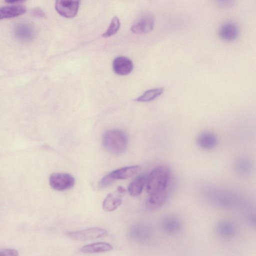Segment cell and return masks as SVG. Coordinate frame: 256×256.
<instances>
[{
    "instance_id": "cell-1",
    "label": "cell",
    "mask_w": 256,
    "mask_h": 256,
    "mask_svg": "<svg viewBox=\"0 0 256 256\" xmlns=\"http://www.w3.org/2000/svg\"><path fill=\"white\" fill-rule=\"evenodd\" d=\"M170 170L166 166L155 168L148 175L146 188L148 197L146 202L148 208L154 210L162 206L168 196Z\"/></svg>"
},
{
    "instance_id": "cell-2",
    "label": "cell",
    "mask_w": 256,
    "mask_h": 256,
    "mask_svg": "<svg viewBox=\"0 0 256 256\" xmlns=\"http://www.w3.org/2000/svg\"><path fill=\"white\" fill-rule=\"evenodd\" d=\"M102 143L108 152L120 154L126 150L128 143V137L126 133L121 130L111 129L103 134Z\"/></svg>"
},
{
    "instance_id": "cell-3",
    "label": "cell",
    "mask_w": 256,
    "mask_h": 256,
    "mask_svg": "<svg viewBox=\"0 0 256 256\" xmlns=\"http://www.w3.org/2000/svg\"><path fill=\"white\" fill-rule=\"evenodd\" d=\"M140 169V166H132L113 170L101 179L98 186L102 188L110 185L116 180H124L132 177L139 171Z\"/></svg>"
},
{
    "instance_id": "cell-4",
    "label": "cell",
    "mask_w": 256,
    "mask_h": 256,
    "mask_svg": "<svg viewBox=\"0 0 256 256\" xmlns=\"http://www.w3.org/2000/svg\"><path fill=\"white\" fill-rule=\"evenodd\" d=\"M74 178L66 173H54L49 178L50 186L58 191H64L72 188L74 184Z\"/></svg>"
},
{
    "instance_id": "cell-5",
    "label": "cell",
    "mask_w": 256,
    "mask_h": 256,
    "mask_svg": "<svg viewBox=\"0 0 256 256\" xmlns=\"http://www.w3.org/2000/svg\"><path fill=\"white\" fill-rule=\"evenodd\" d=\"M107 232L100 228H91L66 233L69 238L75 240H86L96 239L105 236Z\"/></svg>"
},
{
    "instance_id": "cell-6",
    "label": "cell",
    "mask_w": 256,
    "mask_h": 256,
    "mask_svg": "<svg viewBox=\"0 0 256 256\" xmlns=\"http://www.w3.org/2000/svg\"><path fill=\"white\" fill-rule=\"evenodd\" d=\"M80 2L79 0H58L56 2L55 8L60 16L71 18L76 15Z\"/></svg>"
},
{
    "instance_id": "cell-7",
    "label": "cell",
    "mask_w": 256,
    "mask_h": 256,
    "mask_svg": "<svg viewBox=\"0 0 256 256\" xmlns=\"http://www.w3.org/2000/svg\"><path fill=\"white\" fill-rule=\"evenodd\" d=\"M152 232L151 227L148 224H137L130 226L128 230V236L133 240L144 242L150 238Z\"/></svg>"
},
{
    "instance_id": "cell-8",
    "label": "cell",
    "mask_w": 256,
    "mask_h": 256,
    "mask_svg": "<svg viewBox=\"0 0 256 256\" xmlns=\"http://www.w3.org/2000/svg\"><path fill=\"white\" fill-rule=\"evenodd\" d=\"M218 32L219 36L222 40L232 41L238 37L239 28L235 22L226 21L220 25Z\"/></svg>"
},
{
    "instance_id": "cell-9",
    "label": "cell",
    "mask_w": 256,
    "mask_h": 256,
    "mask_svg": "<svg viewBox=\"0 0 256 256\" xmlns=\"http://www.w3.org/2000/svg\"><path fill=\"white\" fill-rule=\"evenodd\" d=\"M125 191L124 188L119 186L116 192L108 194L102 202L103 209L106 212L116 210L122 204V198Z\"/></svg>"
},
{
    "instance_id": "cell-10",
    "label": "cell",
    "mask_w": 256,
    "mask_h": 256,
    "mask_svg": "<svg viewBox=\"0 0 256 256\" xmlns=\"http://www.w3.org/2000/svg\"><path fill=\"white\" fill-rule=\"evenodd\" d=\"M112 68L114 72L118 75H128L132 71L134 64L129 58L124 56H120L114 60Z\"/></svg>"
},
{
    "instance_id": "cell-11",
    "label": "cell",
    "mask_w": 256,
    "mask_h": 256,
    "mask_svg": "<svg viewBox=\"0 0 256 256\" xmlns=\"http://www.w3.org/2000/svg\"><path fill=\"white\" fill-rule=\"evenodd\" d=\"M154 25V19L150 15H146L134 23L132 27V32L136 34H144L150 32Z\"/></svg>"
},
{
    "instance_id": "cell-12",
    "label": "cell",
    "mask_w": 256,
    "mask_h": 256,
    "mask_svg": "<svg viewBox=\"0 0 256 256\" xmlns=\"http://www.w3.org/2000/svg\"><path fill=\"white\" fill-rule=\"evenodd\" d=\"M15 36L18 40L28 42L33 39L35 30L32 25L26 22L17 24L14 30Z\"/></svg>"
},
{
    "instance_id": "cell-13",
    "label": "cell",
    "mask_w": 256,
    "mask_h": 256,
    "mask_svg": "<svg viewBox=\"0 0 256 256\" xmlns=\"http://www.w3.org/2000/svg\"><path fill=\"white\" fill-rule=\"evenodd\" d=\"M215 231L219 236L222 238H228L235 234L236 227L231 222L222 220L216 224Z\"/></svg>"
},
{
    "instance_id": "cell-14",
    "label": "cell",
    "mask_w": 256,
    "mask_h": 256,
    "mask_svg": "<svg viewBox=\"0 0 256 256\" xmlns=\"http://www.w3.org/2000/svg\"><path fill=\"white\" fill-rule=\"evenodd\" d=\"M218 142L216 135L210 132H204L198 137L197 142L199 146L204 150L214 148Z\"/></svg>"
},
{
    "instance_id": "cell-15",
    "label": "cell",
    "mask_w": 256,
    "mask_h": 256,
    "mask_svg": "<svg viewBox=\"0 0 256 256\" xmlns=\"http://www.w3.org/2000/svg\"><path fill=\"white\" fill-rule=\"evenodd\" d=\"M26 8L20 4H13L0 8V20L20 16L26 12Z\"/></svg>"
},
{
    "instance_id": "cell-16",
    "label": "cell",
    "mask_w": 256,
    "mask_h": 256,
    "mask_svg": "<svg viewBox=\"0 0 256 256\" xmlns=\"http://www.w3.org/2000/svg\"><path fill=\"white\" fill-rule=\"evenodd\" d=\"M148 175L141 174L136 177L128 186V192L132 196H139L146 185Z\"/></svg>"
},
{
    "instance_id": "cell-17",
    "label": "cell",
    "mask_w": 256,
    "mask_h": 256,
    "mask_svg": "<svg viewBox=\"0 0 256 256\" xmlns=\"http://www.w3.org/2000/svg\"><path fill=\"white\" fill-rule=\"evenodd\" d=\"M162 226L164 232L172 234L180 230L182 224L178 218L170 216L164 218L162 222Z\"/></svg>"
},
{
    "instance_id": "cell-18",
    "label": "cell",
    "mask_w": 256,
    "mask_h": 256,
    "mask_svg": "<svg viewBox=\"0 0 256 256\" xmlns=\"http://www.w3.org/2000/svg\"><path fill=\"white\" fill-rule=\"evenodd\" d=\"M112 246L108 243L98 242L82 246L80 251L85 254H94L111 250Z\"/></svg>"
},
{
    "instance_id": "cell-19",
    "label": "cell",
    "mask_w": 256,
    "mask_h": 256,
    "mask_svg": "<svg viewBox=\"0 0 256 256\" xmlns=\"http://www.w3.org/2000/svg\"><path fill=\"white\" fill-rule=\"evenodd\" d=\"M164 88H158L148 90L134 100L138 102H148L160 96L164 92Z\"/></svg>"
},
{
    "instance_id": "cell-20",
    "label": "cell",
    "mask_w": 256,
    "mask_h": 256,
    "mask_svg": "<svg viewBox=\"0 0 256 256\" xmlns=\"http://www.w3.org/2000/svg\"><path fill=\"white\" fill-rule=\"evenodd\" d=\"M120 21L117 16L112 18L106 30L102 34L104 38H108L115 34L120 28Z\"/></svg>"
},
{
    "instance_id": "cell-21",
    "label": "cell",
    "mask_w": 256,
    "mask_h": 256,
    "mask_svg": "<svg viewBox=\"0 0 256 256\" xmlns=\"http://www.w3.org/2000/svg\"><path fill=\"white\" fill-rule=\"evenodd\" d=\"M18 254L16 250L12 248L0 249V256H18Z\"/></svg>"
},
{
    "instance_id": "cell-22",
    "label": "cell",
    "mask_w": 256,
    "mask_h": 256,
    "mask_svg": "<svg viewBox=\"0 0 256 256\" xmlns=\"http://www.w3.org/2000/svg\"><path fill=\"white\" fill-rule=\"evenodd\" d=\"M34 15L38 17H44L45 15L44 12L40 8H35L33 11Z\"/></svg>"
},
{
    "instance_id": "cell-23",
    "label": "cell",
    "mask_w": 256,
    "mask_h": 256,
    "mask_svg": "<svg viewBox=\"0 0 256 256\" xmlns=\"http://www.w3.org/2000/svg\"><path fill=\"white\" fill-rule=\"evenodd\" d=\"M218 4L222 6V7H225V6H232V4H233V2L232 1H218Z\"/></svg>"
}]
</instances>
